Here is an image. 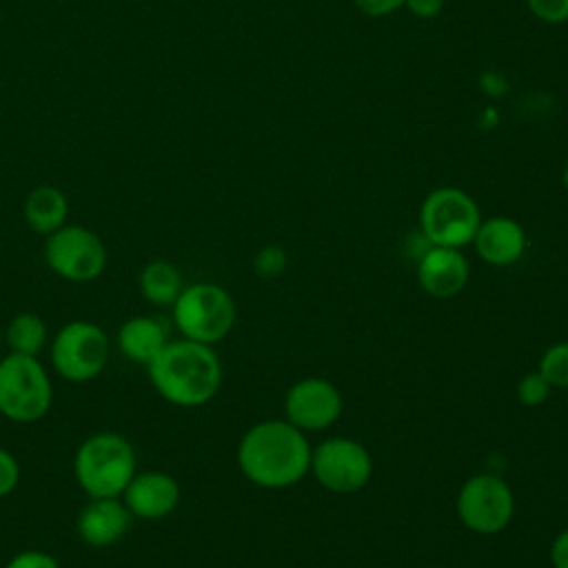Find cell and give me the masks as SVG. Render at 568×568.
<instances>
[{"label":"cell","mask_w":568,"mask_h":568,"mask_svg":"<svg viewBox=\"0 0 568 568\" xmlns=\"http://www.w3.org/2000/svg\"><path fill=\"white\" fill-rule=\"evenodd\" d=\"M171 315L182 337L213 346L233 331L237 308L224 286L195 282L180 291L171 304Z\"/></svg>","instance_id":"4"},{"label":"cell","mask_w":568,"mask_h":568,"mask_svg":"<svg viewBox=\"0 0 568 568\" xmlns=\"http://www.w3.org/2000/svg\"><path fill=\"white\" fill-rule=\"evenodd\" d=\"M479 222L481 211L477 202L457 186L433 189L419 206V231L433 246H468Z\"/></svg>","instance_id":"6"},{"label":"cell","mask_w":568,"mask_h":568,"mask_svg":"<svg viewBox=\"0 0 568 568\" xmlns=\"http://www.w3.org/2000/svg\"><path fill=\"white\" fill-rule=\"evenodd\" d=\"M515 515V495L506 479L493 473L468 477L457 493V517L475 535L501 532Z\"/></svg>","instance_id":"10"},{"label":"cell","mask_w":568,"mask_h":568,"mask_svg":"<svg viewBox=\"0 0 568 568\" xmlns=\"http://www.w3.org/2000/svg\"><path fill=\"white\" fill-rule=\"evenodd\" d=\"M4 568H60L58 559L44 550H20L13 557H9V561L4 564Z\"/></svg>","instance_id":"24"},{"label":"cell","mask_w":568,"mask_h":568,"mask_svg":"<svg viewBox=\"0 0 568 568\" xmlns=\"http://www.w3.org/2000/svg\"><path fill=\"white\" fill-rule=\"evenodd\" d=\"M146 375L155 393L180 408L209 404L222 386V364L213 346L186 337L169 339Z\"/></svg>","instance_id":"2"},{"label":"cell","mask_w":568,"mask_h":568,"mask_svg":"<svg viewBox=\"0 0 568 568\" xmlns=\"http://www.w3.org/2000/svg\"><path fill=\"white\" fill-rule=\"evenodd\" d=\"M528 11L546 24L568 22V0H524Z\"/></svg>","instance_id":"23"},{"label":"cell","mask_w":568,"mask_h":568,"mask_svg":"<svg viewBox=\"0 0 568 568\" xmlns=\"http://www.w3.org/2000/svg\"><path fill=\"white\" fill-rule=\"evenodd\" d=\"M169 342L166 328L160 320L149 315H135L120 324L115 333L118 351L133 364L149 366Z\"/></svg>","instance_id":"16"},{"label":"cell","mask_w":568,"mask_h":568,"mask_svg":"<svg viewBox=\"0 0 568 568\" xmlns=\"http://www.w3.org/2000/svg\"><path fill=\"white\" fill-rule=\"evenodd\" d=\"M22 215L33 233L47 237L67 224L69 200L62 189L53 184H38L27 193Z\"/></svg>","instance_id":"17"},{"label":"cell","mask_w":568,"mask_h":568,"mask_svg":"<svg viewBox=\"0 0 568 568\" xmlns=\"http://www.w3.org/2000/svg\"><path fill=\"white\" fill-rule=\"evenodd\" d=\"M44 262L67 282H93L106 268V246L95 231L82 224H64L47 235Z\"/></svg>","instance_id":"8"},{"label":"cell","mask_w":568,"mask_h":568,"mask_svg":"<svg viewBox=\"0 0 568 568\" xmlns=\"http://www.w3.org/2000/svg\"><path fill=\"white\" fill-rule=\"evenodd\" d=\"M53 404V384L33 355L9 353L0 359V415L16 424L42 419Z\"/></svg>","instance_id":"5"},{"label":"cell","mask_w":568,"mask_h":568,"mask_svg":"<svg viewBox=\"0 0 568 568\" xmlns=\"http://www.w3.org/2000/svg\"><path fill=\"white\" fill-rule=\"evenodd\" d=\"M20 484V464L7 448L0 446V499L11 495Z\"/></svg>","instance_id":"25"},{"label":"cell","mask_w":568,"mask_h":568,"mask_svg":"<svg viewBox=\"0 0 568 568\" xmlns=\"http://www.w3.org/2000/svg\"><path fill=\"white\" fill-rule=\"evenodd\" d=\"M404 9L419 20H430L442 13L444 0H406Z\"/></svg>","instance_id":"27"},{"label":"cell","mask_w":568,"mask_h":568,"mask_svg":"<svg viewBox=\"0 0 568 568\" xmlns=\"http://www.w3.org/2000/svg\"><path fill=\"white\" fill-rule=\"evenodd\" d=\"M286 266H288V255L280 244H264L262 248H257L251 262L253 273L262 280L280 277L286 271Z\"/></svg>","instance_id":"21"},{"label":"cell","mask_w":568,"mask_h":568,"mask_svg":"<svg viewBox=\"0 0 568 568\" xmlns=\"http://www.w3.org/2000/svg\"><path fill=\"white\" fill-rule=\"evenodd\" d=\"M4 344L9 346V353L20 355H33L47 346L49 342V328L44 320L31 311H22L9 320V324L2 331Z\"/></svg>","instance_id":"19"},{"label":"cell","mask_w":568,"mask_h":568,"mask_svg":"<svg viewBox=\"0 0 568 568\" xmlns=\"http://www.w3.org/2000/svg\"><path fill=\"white\" fill-rule=\"evenodd\" d=\"M406 0H353L355 9L366 18H386L404 9Z\"/></svg>","instance_id":"26"},{"label":"cell","mask_w":568,"mask_h":568,"mask_svg":"<svg viewBox=\"0 0 568 568\" xmlns=\"http://www.w3.org/2000/svg\"><path fill=\"white\" fill-rule=\"evenodd\" d=\"M322 488L335 495H353L373 477L368 448L351 437H326L311 450V470Z\"/></svg>","instance_id":"9"},{"label":"cell","mask_w":568,"mask_h":568,"mask_svg":"<svg viewBox=\"0 0 568 568\" xmlns=\"http://www.w3.org/2000/svg\"><path fill=\"white\" fill-rule=\"evenodd\" d=\"M550 393H552V386L546 382V377L539 371H530V373L521 375L515 386L517 402L526 408H537V406L546 404Z\"/></svg>","instance_id":"22"},{"label":"cell","mask_w":568,"mask_h":568,"mask_svg":"<svg viewBox=\"0 0 568 568\" xmlns=\"http://www.w3.org/2000/svg\"><path fill=\"white\" fill-rule=\"evenodd\" d=\"M537 371L552 388H568V342L550 344L541 353Z\"/></svg>","instance_id":"20"},{"label":"cell","mask_w":568,"mask_h":568,"mask_svg":"<svg viewBox=\"0 0 568 568\" xmlns=\"http://www.w3.org/2000/svg\"><path fill=\"white\" fill-rule=\"evenodd\" d=\"M111 344L102 326L89 320H73L58 328L49 346L53 371L73 384L95 379L109 362Z\"/></svg>","instance_id":"7"},{"label":"cell","mask_w":568,"mask_h":568,"mask_svg":"<svg viewBox=\"0 0 568 568\" xmlns=\"http://www.w3.org/2000/svg\"><path fill=\"white\" fill-rule=\"evenodd\" d=\"M552 568H568V528L561 530L550 544Z\"/></svg>","instance_id":"28"},{"label":"cell","mask_w":568,"mask_h":568,"mask_svg":"<svg viewBox=\"0 0 568 568\" xmlns=\"http://www.w3.org/2000/svg\"><path fill=\"white\" fill-rule=\"evenodd\" d=\"M561 184H564V189L568 191V158H566V162H564V169H561Z\"/></svg>","instance_id":"29"},{"label":"cell","mask_w":568,"mask_h":568,"mask_svg":"<svg viewBox=\"0 0 568 568\" xmlns=\"http://www.w3.org/2000/svg\"><path fill=\"white\" fill-rule=\"evenodd\" d=\"M142 297L153 306H171L184 288L180 268L169 260H151L138 275Z\"/></svg>","instance_id":"18"},{"label":"cell","mask_w":568,"mask_h":568,"mask_svg":"<svg viewBox=\"0 0 568 568\" xmlns=\"http://www.w3.org/2000/svg\"><path fill=\"white\" fill-rule=\"evenodd\" d=\"M417 282L422 291L435 300L459 295L470 280V264L462 248L430 246L417 262Z\"/></svg>","instance_id":"13"},{"label":"cell","mask_w":568,"mask_h":568,"mask_svg":"<svg viewBox=\"0 0 568 568\" xmlns=\"http://www.w3.org/2000/svg\"><path fill=\"white\" fill-rule=\"evenodd\" d=\"M428 568H442V566H428Z\"/></svg>","instance_id":"31"},{"label":"cell","mask_w":568,"mask_h":568,"mask_svg":"<svg viewBox=\"0 0 568 568\" xmlns=\"http://www.w3.org/2000/svg\"><path fill=\"white\" fill-rule=\"evenodd\" d=\"M470 244L486 264L510 266L524 257L528 237L517 220L506 215H493L479 222Z\"/></svg>","instance_id":"15"},{"label":"cell","mask_w":568,"mask_h":568,"mask_svg":"<svg viewBox=\"0 0 568 568\" xmlns=\"http://www.w3.org/2000/svg\"><path fill=\"white\" fill-rule=\"evenodd\" d=\"M133 515L122 497H89L78 513V537L91 548H109L118 544L131 528Z\"/></svg>","instance_id":"14"},{"label":"cell","mask_w":568,"mask_h":568,"mask_svg":"<svg viewBox=\"0 0 568 568\" xmlns=\"http://www.w3.org/2000/svg\"><path fill=\"white\" fill-rule=\"evenodd\" d=\"M342 410V393L326 377H302L284 395V419L302 433L326 430Z\"/></svg>","instance_id":"11"},{"label":"cell","mask_w":568,"mask_h":568,"mask_svg":"<svg viewBox=\"0 0 568 568\" xmlns=\"http://www.w3.org/2000/svg\"><path fill=\"white\" fill-rule=\"evenodd\" d=\"M180 484L164 470H142L131 477L122 493V501L133 519H164L180 504Z\"/></svg>","instance_id":"12"},{"label":"cell","mask_w":568,"mask_h":568,"mask_svg":"<svg viewBox=\"0 0 568 568\" xmlns=\"http://www.w3.org/2000/svg\"><path fill=\"white\" fill-rule=\"evenodd\" d=\"M2 344H4V335H2V328H0V348H2Z\"/></svg>","instance_id":"30"},{"label":"cell","mask_w":568,"mask_h":568,"mask_svg":"<svg viewBox=\"0 0 568 568\" xmlns=\"http://www.w3.org/2000/svg\"><path fill=\"white\" fill-rule=\"evenodd\" d=\"M135 473L131 442L113 430L89 435L73 455V475L87 497H122Z\"/></svg>","instance_id":"3"},{"label":"cell","mask_w":568,"mask_h":568,"mask_svg":"<svg viewBox=\"0 0 568 568\" xmlns=\"http://www.w3.org/2000/svg\"><path fill=\"white\" fill-rule=\"evenodd\" d=\"M311 450L306 433L286 419H262L242 435L237 466L260 488H288L308 475Z\"/></svg>","instance_id":"1"}]
</instances>
